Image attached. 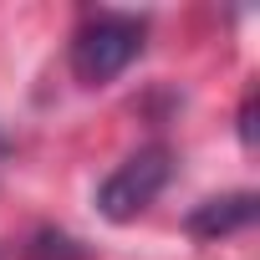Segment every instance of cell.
Wrapping results in <instances>:
<instances>
[{"label": "cell", "mask_w": 260, "mask_h": 260, "mask_svg": "<svg viewBox=\"0 0 260 260\" xmlns=\"http://www.w3.org/2000/svg\"><path fill=\"white\" fill-rule=\"evenodd\" d=\"M148 21L143 16H122V11H97L72 31V77L82 87H107L143 56Z\"/></svg>", "instance_id": "1"}, {"label": "cell", "mask_w": 260, "mask_h": 260, "mask_svg": "<svg viewBox=\"0 0 260 260\" xmlns=\"http://www.w3.org/2000/svg\"><path fill=\"white\" fill-rule=\"evenodd\" d=\"M174 179V153L164 143H148L138 153H127L102 184H97V214L107 224H133Z\"/></svg>", "instance_id": "2"}, {"label": "cell", "mask_w": 260, "mask_h": 260, "mask_svg": "<svg viewBox=\"0 0 260 260\" xmlns=\"http://www.w3.org/2000/svg\"><path fill=\"white\" fill-rule=\"evenodd\" d=\"M255 214H260V199H255L250 189H240V194H219V199H204V204L189 214V235H194V240H224V235L250 230Z\"/></svg>", "instance_id": "3"}, {"label": "cell", "mask_w": 260, "mask_h": 260, "mask_svg": "<svg viewBox=\"0 0 260 260\" xmlns=\"http://www.w3.org/2000/svg\"><path fill=\"white\" fill-rule=\"evenodd\" d=\"M240 143L245 148H255V92L245 97V107H240Z\"/></svg>", "instance_id": "4"}]
</instances>
